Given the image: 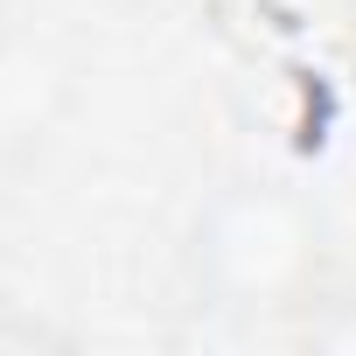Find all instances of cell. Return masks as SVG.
Returning <instances> with one entry per match:
<instances>
[{
  "label": "cell",
  "mask_w": 356,
  "mask_h": 356,
  "mask_svg": "<svg viewBox=\"0 0 356 356\" xmlns=\"http://www.w3.org/2000/svg\"><path fill=\"white\" fill-rule=\"evenodd\" d=\"M189 280L224 314H300L328 286V224L286 182H224L189 217Z\"/></svg>",
  "instance_id": "cell-1"
},
{
  "label": "cell",
  "mask_w": 356,
  "mask_h": 356,
  "mask_svg": "<svg viewBox=\"0 0 356 356\" xmlns=\"http://www.w3.org/2000/svg\"><path fill=\"white\" fill-rule=\"evenodd\" d=\"M77 105V63L42 35H0V168L49 147Z\"/></svg>",
  "instance_id": "cell-2"
},
{
  "label": "cell",
  "mask_w": 356,
  "mask_h": 356,
  "mask_svg": "<svg viewBox=\"0 0 356 356\" xmlns=\"http://www.w3.org/2000/svg\"><path fill=\"white\" fill-rule=\"evenodd\" d=\"M300 342H307V349L356 356V286H321V293L300 307Z\"/></svg>",
  "instance_id": "cell-3"
}]
</instances>
